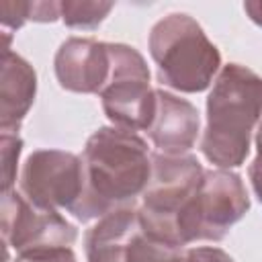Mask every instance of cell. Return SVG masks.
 Wrapping results in <instances>:
<instances>
[{"instance_id": "cell-1", "label": "cell", "mask_w": 262, "mask_h": 262, "mask_svg": "<svg viewBox=\"0 0 262 262\" xmlns=\"http://www.w3.org/2000/svg\"><path fill=\"white\" fill-rule=\"evenodd\" d=\"M82 168L84 188L70 213L80 221H90L133 207L147 186L151 158L135 131L100 127L86 141Z\"/></svg>"}, {"instance_id": "cell-2", "label": "cell", "mask_w": 262, "mask_h": 262, "mask_svg": "<svg viewBox=\"0 0 262 262\" xmlns=\"http://www.w3.org/2000/svg\"><path fill=\"white\" fill-rule=\"evenodd\" d=\"M262 115V80L239 63L225 66L207 98L203 156L227 170L242 166L250 154V137Z\"/></svg>"}, {"instance_id": "cell-3", "label": "cell", "mask_w": 262, "mask_h": 262, "mask_svg": "<svg viewBox=\"0 0 262 262\" xmlns=\"http://www.w3.org/2000/svg\"><path fill=\"white\" fill-rule=\"evenodd\" d=\"M149 53L160 82L180 92L207 90L221 66V55L201 25L182 12H172L154 25Z\"/></svg>"}, {"instance_id": "cell-4", "label": "cell", "mask_w": 262, "mask_h": 262, "mask_svg": "<svg viewBox=\"0 0 262 262\" xmlns=\"http://www.w3.org/2000/svg\"><path fill=\"white\" fill-rule=\"evenodd\" d=\"M205 170L192 156H151V174L137 209L143 227L164 246L180 250L178 221L203 182Z\"/></svg>"}, {"instance_id": "cell-5", "label": "cell", "mask_w": 262, "mask_h": 262, "mask_svg": "<svg viewBox=\"0 0 262 262\" xmlns=\"http://www.w3.org/2000/svg\"><path fill=\"white\" fill-rule=\"evenodd\" d=\"M248 209L250 196L239 174L223 168L205 172L196 194L180 215V244L186 246L196 239H221Z\"/></svg>"}, {"instance_id": "cell-6", "label": "cell", "mask_w": 262, "mask_h": 262, "mask_svg": "<svg viewBox=\"0 0 262 262\" xmlns=\"http://www.w3.org/2000/svg\"><path fill=\"white\" fill-rule=\"evenodd\" d=\"M111 74L100 90L104 115L121 129H149L156 117V90L143 55L123 43H108Z\"/></svg>"}, {"instance_id": "cell-7", "label": "cell", "mask_w": 262, "mask_h": 262, "mask_svg": "<svg viewBox=\"0 0 262 262\" xmlns=\"http://www.w3.org/2000/svg\"><path fill=\"white\" fill-rule=\"evenodd\" d=\"M174 254L178 250L158 242L133 207L100 217L86 233L88 262H168Z\"/></svg>"}, {"instance_id": "cell-8", "label": "cell", "mask_w": 262, "mask_h": 262, "mask_svg": "<svg viewBox=\"0 0 262 262\" xmlns=\"http://www.w3.org/2000/svg\"><path fill=\"white\" fill-rule=\"evenodd\" d=\"M84 188L82 158L61 149L33 151L20 172V192L43 209H70Z\"/></svg>"}, {"instance_id": "cell-9", "label": "cell", "mask_w": 262, "mask_h": 262, "mask_svg": "<svg viewBox=\"0 0 262 262\" xmlns=\"http://www.w3.org/2000/svg\"><path fill=\"white\" fill-rule=\"evenodd\" d=\"M2 237L16 252L47 246L70 248L76 227L57 211L31 203L20 190H8L2 192Z\"/></svg>"}, {"instance_id": "cell-10", "label": "cell", "mask_w": 262, "mask_h": 262, "mask_svg": "<svg viewBox=\"0 0 262 262\" xmlns=\"http://www.w3.org/2000/svg\"><path fill=\"white\" fill-rule=\"evenodd\" d=\"M111 74L108 43L72 37L55 53V76L61 88L82 94L100 92Z\"/></svg>"}, {"instance_id": "cell-11", "label": "cell", "mask_w": 262, "mask_h": 262, "mask_svg": "<svg viewBox=\"0 0 262 262\" xmlns=\"http://www.w3.org/2000/svg\"><path fill=\"white\" fill-rule=\"evenodd\" d=\"M199 111L184 98L156 90V117L147 129L151 143L166 156H182L199 137Z\"/></svg>"}, {"instance_id": "cell-12", "label": "cell", "mask_w": 262, "mask_h": 262, "mask_svg": "<svg viewBox=\"0 0 262 262\" xmlns=\"http://www.w3.org/2000/svg\"><path fill=\"white\" fill-rule=\"evenodd\" d=\"M8 33H4L2 47V74H0V129L2 133L18 131L20 121L29 113L35 92L37 76L35 70L20 55L10 51Z\"/></svg>"}, {"instance_id": "cell-13", "label": "cell", "mask_w": 262, "mask_h": 262, "mask_svg": "<svg viewBox=\"0 0 262 262\" xmlns=\"http://www.w3.org/2000/svg\"><path fill=\"white\" fill-rule=\"evenodd\" d=\"M111 10H113V2H78V0L59 2L61 20L74 29H94L104 20V16Z\"/></svg>"}, {"instance_id": "cell-14", "label": "cell", "mask_w": 262, "mask_h": 262, "mask_svg": "<svg viewBox=\"0 0 262 262\" xmlns=\"http://www.w3.org/2000/svg\"><path fill=\"white\" fill-rule=\"evenodd\" d=\"M23 149V141L16 133H2L0 137V160H2V192L12 190L16 178V164Z\"/></svg>"}, {"instance_id": "cell-15", "label": "cell", "mask_w": 262, "mask_h": 262, "mask_svg": "<svg viewBox=\"0 0 262 262\" xmlns=\"http://www.w3.org/2000/svg\"><path fill=\"white\" fill-rule=\"evenodd\" d=\"M12 262H76L72 248L61 246H47V248H33L18 252Z\"/></svg>"}, {"instance_id": "cell-16", "label": "cell", "mask_w": 262, "mask_h": 262, "mask_svg": "<svg viewBox=\"0 0 262 262\" xmlns=\"http://www.w3.org/2000/svg\"><path fill=\"white\" fill-rule=\"evenodd\" d=\"M29 14H31V2H12V0L0 2V20L4 27L18 29L29 20Z\"/></svg>"}, {"instance_id": "cell-17", "label": "cell", "mask_w": 262, "mask_h": 262, "mask_svg": "<svg viewBox=\"0 0 262 262\" xmlns=\"http://www.w3.org/2000/svg\"><path fill=\"white\" fill-rule=\"evenodd\" d=\"M186 262H233L229 258V254H225L219 248H211V246H203V248H190L184 252Z\"/></svg>"}, {"instance_id": "cell-18", "label": "cell", "mask_w": 262, "mask_h": 262, "mask_svg": "<svg viewBox=\"0 0 262 262\" xmlns=\"http://www.w3.org/2000/svg\"><path fill=\"white\" fill-rule=\"evenodd\" d=\"M59 14V2H31V14L29 20H39V23H51Z\"/></svg>"}, {"instance_id": "cell-19", "label": "cell", "mask_w": 262, "mask_h": 262, "mask_svg": "<svg viewBox=\"0 0 262 262\" xmlns=\"http://www.w3.org/2000/svg\"><path fill=\"white\" fill-rule=\"evenodd\" d=\"M250 180H252V186H254V192L256 196L260 199L262 203V158H254V162L250 164Z\"/></svg>"}, {"instance_id": "cell-20", "label": "cell", "mask_w": 262, "mask_h": 262, "mask_svg": "<svg viewBox=\"0 0 262 262\" xmlns=\"http://www.w3.org/2000/svg\"><path fill=\"white\" fill-rule=\"evenodd\" d=\"M244 10L248 12V16L262 27V0H250L244 4Z\"/></svg>"}, {"instance_id": "cell-21", "label": "cell", "mask_w": 262, "mask_h": 262, "mask_svg": "<svg viewBox=\"0 0 262 262\" xmlns=\"http://www.w3.org/2000/svg\"><path fill=\"white\" fill-rule=\"evenodd\" d=\"M168 262H186V258H184V254H182V256H180V254H174Z\"/></svg>"}, {"instance_id": "cell-22", "label": "cell", "mask_w": 262, "mask_h": 262, "mask_svg": "<svg viewBox=\"0 0 262 262\" xmlns=\"http://www.w3.org/2000/svg\"><path fill=\"white\" fill-rule=\"evenodd\" d=\"M260 121H262V115H260Z\"/></svg>"}]
</instances>
